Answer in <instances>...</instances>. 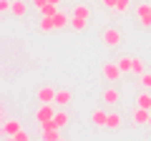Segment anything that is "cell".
<instances>
[{
  "instance_id": "27",
  "label": "cell",
  "mask_w": 151,
  "mask_h": 141,
  "mask_svg": "<svg viewBox=\"0 0 151 141\" xmlns=\"http://www.w3.org/2000/svg\"><path fill=\"white\" fill-rule=\"evenodd\" d=\"M141 25H144V28H151V10H149V15H146V18H141Z\"/></svg>"
},
{
  "instance_id": "1",
  "label": "cell",
  "mask_w": 151,
  "mask_h": 141,
  "mask_svg": "<svg viewBox=\"0 0 151 141\" xmlns=\"http://www.w3.org/2000/svg\"><path fill=\"white\" fill-rule=\"evenodd\" d=\"M18 131H20V124H18V119H5L3 124H0V134H3V136H10V139H13Z\"/></svg>"
},
{
  "instance_id": "15",
  "label": "cell",
  "mask_w": 151,
  "mask_h": 141,
  "mask_svg": "<svg viewBox=\"0 0 151 141\" xmlns=\"http://www.w3.org/2000/svg\"><path fill=\"white\" fill-rule=\"evenodd\" d=\"M91 121H93L96 126H106V121H108V114H106V111H93Z\"/></svg>"
},
{
  "instance_id": "2",
  "label": "cell",
  "mask_w": 151,
  "mask_h": 141,
  "mask_svg": "<svg viewBox=\"0 0 151 141\" xmlns=\"http://www.w3.org/2000/svg\"><path fill=\"white\" fill-rule=\"evenodd\" d=\"M53 116H55V109L50 103H43V106L38 109V114H35V121L38 124H45V121H53Z\"/></svg>"
},
{
  "instance_id": "23",
  "label": "cell",
  "mask_w": 151,
  "mask_h": 141,
  "mask_svg": "<svg viewBox=\"0 0 151 141\" xmlns=\"http://www.w3.org/2000/svg\"><path fill=\"white\" fill-rule=\"evenodd\" d=\"M149 10H151V5H139V8H136V15L146 18V15H149Z\"/></svg>"
},
{
  "instance_id": "7",
  "label": "cell",
  "mask_w": 151,
  "mask_h": 141,
  "mask_svg": "<svg viewBox=\"0 0 151 141\" xmlns=\"http://www.w3.org/2000/svg\"><path fill=\"white\" fill-rule=\"evenodd\" d=\"M149 116H151V111L139 106V109L134 111V116H131V119H134V124H149Z\"/></svg>"
},
{
  "instance_id": "13",
  "label": "cell",
  "mask_w": 151,
  "mask_h": 141,
  "mask_svg": "<svg viewBox=\"0 0 151 141\" xmlns=\"http://www.w3.org/2000/svg\"><path fill=\"white\" fill-rule=\"evenodd\" d=\"M88 23V18H81V15H70V28L73 30H83Z\"/></svg>"
},
{
  "instance_id": "5",
  "label": "cell",
  "mask_w": 151,
  "mask_h": 141,
  "mask_svg": "<svg viewBox=\"0 0 151 141\" xmlns=\"http://www.w3.org/2000/svg\"><path fill=\"white\" fill-rule=\"evenodd\" d=\"M40 129H43V139H45V141H58V139H60V134H58V129L53 126V121L40 124Z\"/></svg>"
},
{
  "instance_id": "14",
  "label": "cell",
  "mask_w": 151,
  "mask_h": 141,
  "mask_svg": "<svg viewBox=\"0 0 151 141\" xmlns=\"http://www.w3.org/2000/svg\"><path fill=\"white\" fill-rule=\"evenodd\" d=\"M40 30H43V33H48V30H55L53 15H43V18H40Z\"/></svg>"
},
{
  "instance_id": "3",
  "label": "cell",
  "mask_w": 151,
  "mask_h": 141,
  "mask_svg": "<svg viewBox=\"0 0 151 141\" xmlns=\"http://www.w3.org/2000/svg\"><path fill=\"white\" fill-rule=\"evenodd\" d=\"M121 73H124V70L119 68V63H103V76H106V81H119L121 78Z\"/></svg>"
},
{
  "instance_id": "19",
  "label": "cell",
  "mask_w": 151,
  "mask_h": 141,
  "mask_svg": "<svg viewBox=\"0 0 151 141\" xmlns=\"http://www.w3.org/2000/svg\"><path fill=\"white\" fill-rule=\"evenodd\" d=\"M131 60H134L131 55H121V58H119V68L124 70V73H126V70H131Z\"/></svg>"
},
{
  "instance_id": "20",
  "label": "cell",
  "mask_w": 151,
  "mask_h": 141,
  "mask_svg": "<svg viewBox=\"0 0 151 141\" xmlns=\"http://www.w3.org/2000/svg\"><path fill=\"white\" fill-rule=\"evenodd\" d=\"M131 73H136V76L144 73V63H141V58H134V60H131Z\"/></svg>"
},
{
  "instance_id": "30",
  "label": "cell",
  "mask_w": 151,
  "mask_h": 141,
  "mask_svg": "<svg viewBox=\"0 0 151 141\" xmlns=\"http://www.w3.org/2000/svg\"><path fill=\"white\" fill-rule=\"evenodd\" d=\"M43 3H48V0H33V5H35V8H40Z\"/></svg>"
},
{
  "instance_id": "6",
  "label": "cell",
  "mask_w": 151,
  "mask_h": 141,
  "mask_svg": "<svg viewBox=\"0 0 151 141\" xmlns=\"http://www.w3.org/2000/svg\"><path fill=\"white\" fill-rule=\"evenodd\" d=\"M38 101H40V103H53L55 101V91L48 88V86H43L40 91H38Z\"/></svg>"
},
{
  "instance_id": "24",
  "label": "cell",
  "mask_w": 151,
  "mask_h": 141,
  "mask_svg": "<svg viewBox=\"0 0 151 141\" xmlns=\"http://www.w3.org/2000/svg\"><path fill=\"white\" fill-rule=\"evenodd\" d=\"M116 10L126 13V10H129V0H116Z\"/></svg>"
},
{
  "instance_id": "26",
  "label": "cell",
  "mask_w": 151,
  "mask_h": 141,
  "mask_svg": "<svg viewBox=\"0 0 151 141\" xmlns=\"http://www.w3.org/2000/svg\"><path fill=\"white\" fill-rule=\"evenodd\" d=\"M13 5V0H0V13H8Z\"/></svg>"
},
{
  "instance_id": "11",
  "label": "cell",
  "mask_w": 151,
  "mask_h": 141,
  "mask_svg": "<svg viewBox=\"0 0 151 141\" xmlns=\"http://www.w3.org/2000/svg\"><path fill=\"white\" fill-rule=\"evenodd\" d=\"M53 103H58V106H68V103H70V91H55V101Z\"/></svg>"
},
{
  "instance_id": "32",
  "label": "cell",
  "mask_w": 151,
  "mask_h": 141,
  "mask_svg": "<svg viewBox=\"0 0 151 141\" xmlns=\"http://www.w3.org/2000/svg\"><path fill=\"white\" fill-rule=\"evenodd\" d=\"M149 124H151V116H149Z\"/></svg>"
},
{
  "instance_id": "17",
  "label": "cell",
  "mask_w": 151,
  "mask_h": 141,
  "mask_svg": "<svg viewBox=\"0 0 151 141\" xmlns=\"http://www.w3.org/2000/svg\"><path fill=\"white\" fill-rule=\"evenodd\" d=\"M106 126H108L111 131H116V129L121 126V116H119V114H108V121H106Z\"/></svg>"
},
{
  "instance_id": "8",
  "label": "cell",
  "mask_w": 151,
  "mask_h": 141,
  "mask_svg": "<svg viewBox=\"0 0 151 141\" xmlns=\"http://www.w3.org/2000/svg\"><path fill=\"white\" fill-rule=\"evenodd\" d=\"M25 10H28V5L23 3V0H13V5H10V13H13L15 18H23V15H25Z\"/></svg>"
},
{
  "instance_id": "16",
  "label": "cell",
  "mask_w": 151,
  "mask_h": 141,
  "mask_svg": "<svg viewBox=\"0 0 151 141\" xmlns=\"http://www.w3.org/2000/svg\"><path fill=\"white\" fill-rule=\"evenodd\" d=\"M139 106H141V109H149V111H151V93H149V88H146L144 93H139Z\"/></svg>"
},
{
  "instance_id": "18",
  "label": "cell",
  "mask_w": 151,
  "mask_h": 141,
  "mask_svg": "<svg viewBox=\"0 0 151 141\" xmlns=\"http://www.w3.org/2000/svg\"><path fill=\"white\" fill-rule=\"evenodd\" d=\"M38 10L43 13V15H55V13H58V5H53V3H43Z\"/></svg>"
},
{
  "instance_id": "9",
  "label": "cell",
  "mask_w": 151,
  "mask_h": 141,
  "mask_svg": "<svg viewBox=\"0 0 151 141\" xmlns=\"http://www.w3.org/2000/svg\"><path fill=\"white\" fill-rule=\"evenodd\" d=\"M68 121H70V116L65 114V111H55V116H53V126L55 129H63Z\"/></svg>"
},
{
  "instance_id": "25",
  "label": "cell",
  "mask_w": 151,
  "mask_h": 141,
  "mask_svg": "<svg viewBox=\"0 0 151 141\" xmlns=\"http://www.w3.org/2000/svg\"><path fill=\"white\" fill-rule=\"evenodd\" d=\"M28 139H30V136H28V134H25V131H23V129L18 131L15 136H13V141H28Z\"/></svg>"
},
{
  "instance_id": "29",
  "label": "cell",
  "mask_w": 151,
  "mask_h": 141,
  "mask_svg": "<svg viewBox=\"0 0 151 141\" xmlns=\"http://www.w3.org/2000/svg\"><path fill=\"white\" fill-rule=\"evenodd\" d=\"M8 116H5V109H3V106H0V124H3V121H5Z\"/></svg>"
},
{
  "instance_id": "22",
  "label": "cell",
  "mask_w": 151,
  "mask_h": 141,
  "mask_svg": "<svg viewBox=\"0 0 151 141\" xmlns=\"http://www.w3.org/2000/svg\"><path fill=\"white\" fill-rule=\"evenodd\" d=\"M141 86L151 91V73H141Z\"/></svg>"
},
{
  "instance_id": "12",
  "label": "cell",
  "mask_w": 151,
  "mask_h": 141,
  "mask_svg": "<svg viewBox=\"0 0 151 141\" xmlns=\"http://www.w3.org/2000/svg\"><path fill=\"white\" fill-rule=\"evenodd\" d=\"M53 23H55V28H65V25H68V23H70V15H65V13H55V15H53Z\"/></svg>"
},
{
  "instance_id": "28",
  "label": "cell",
  "mask_w": 151,
  "mask_h": 141,
  "mask_svg": "<svg viewBox=\"0 0 151 141\" xmlns=\"http://www.w3.org/2000/svg\"><path fill=\"white\" fill-rule=\"evenodd\" d=\"M103 5H106L108 10H116V0H103Z\"/></svg>"
},
{
  "instance_id": "21",
  "label": "cell",
  "mask_w": 151,
  "mask_h": 141,
  "mask_svg": "<svg viewBox=\"0 0 151 141\" xmlns=\"http://www.w3.org/2000/svg\"><path fill=\"white\" fill-rule=\"evenodd\" d=\"M73 15H81V18H88V15H91V10H88L86 5H76V10H73Z\"/></svg>"
},
{
  "instance_id": "10",
  "label": "cell",
  "mask_w": 151,
  "mask_h": 141,
  "mask_svg": "<svg viewBox=\"0 0 151 141\" xmlns=\"http://www.w3.org/2000/svg\"><path fill=\"white\" fill-rule=\"evenodd\" d=\"M103 101H106L108 106H113V103L121 101V96H119V91H116V88H108V91L103 93Z\"/></svg>"
},
{
  "instance_id": "4",
  "label": "cell",
  "mask_w": 151,
  "mask_h": 141,
  "mask_svg": "<svg viewBox=\"0 0 151 141\" xmlns=\"http://www.w3.org/2000/svg\"><path fill=\"white\" fill-rule=\"evenodd\" d=\"M103 43L111 45V48L121 45V33L116 30V28H106V30H103Z\"/></svg>"
},
{
  "instance_id": "31",
  "label": "cell",
  "mask_w": 151,
  "mask_h": 141,
  "mask_svg": "<svg viewBox=\"0 0 151 141\" xmlns=\"http://www.w3.org/2000/svg\"><path fill=\"white\" fill-rule=\"evenodd\" d=\"M48 3H53V5H58V3H60V0H48Z\"/></svg>"
}]
</instances>
